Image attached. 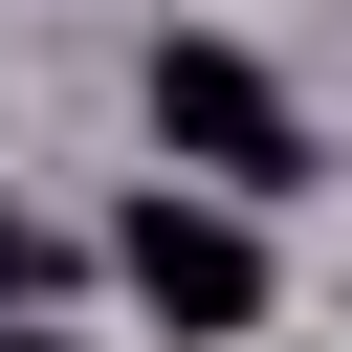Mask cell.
I'll return each instance as SVG.
<instances>
[{"label":"cell","instance_id":"6da1fadb","mask_svg":"<svg viewBox=\"0 0 352 352\" xmlns=\"http://www.w3.org/2000/svg\"><path fill=\"white\" fill-rule=\"evenodd\" d=\"M154 154L220 176V198H286V176H308V110H286L264 44H154Z\"/></svg>","mask_w":352,"mask_h":352},{"label":"cell","instance_id":"277c9868","mask_svg":"<svg viewBox=\"0 0 352 352\" xmlns=\"http://www.w3.org/2000/svg\"><path fill=\"white\" fill-rule=\"evenodd\" d=\"M0 352H66V330H0Z\"/></svg>","mask_w":352,"mask_h":352},{"label":"cell","instance_id":"7a4b0ae2","mask_svg":"<svg viewBox=\"0 0 352 352\" xmlns=\"http://www.w3.org/2000/svg\"><path fill=\"white\" fill-rule=\"evenodd\" d=\"M110 286H132L154 330H198V352H220V330H264V242H242V198H220V176L132 198V220H110Z\"/></svg>","mask_w":352,"mask_h":352},{"label":"cell","instance_id":"3957f363","mask_svg":"<svg viewBox=\"0 0 352 352\" xmlns=\"http://www.w3.org/2000/svg\"><path fill=\"white\" fill-rule=\"evenodd\" d=\"M44 286H66V242H44V220H22V198H0V330H22V308H44Z\"/></svg>","mask_w":352,"mask_h":352}]
</instances>
